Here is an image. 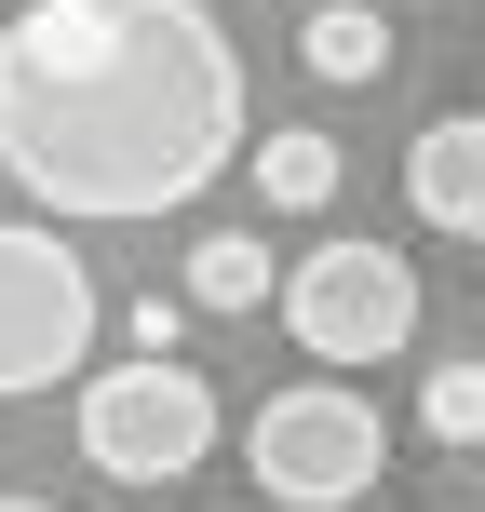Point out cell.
<instances>
[{
    "instance_id": "cell-1",
    "label": "cell",
    "mask_w": 485,
    "mask_h": 512,
    "mask_svg": "<svg viewBox=\"0 0 485 512\" xmlns=\"http://www.w3.org/2000/svg\"><path fill=\"white\" fill-rule=\"evenodd\" d=\"M243 162V41L203 0H14L0 176L41 230H135Z\"/></svg>"
},
{
    "instance_id": "cell-2",
    "label": "cell",
    "mask_w": 485,
    "mask_h": 512,
    "mask_svg": "<svg viewBox=\"0 0 485 512\" xmlns=\"http://www.w3.org/2000/svg\"><path fill=\"white\" fill-rule=\"evenodd\" d=\"M243 472L270 486V512H351L391 486V432L351 378H297L243 418Z\"/></svg>"
},
{
    "instance_id": "cell-3",
    "label": "cell",
    "mask_w": 485,
    "mask_h": 512,
    "mask_svg": "<svg viewBox=\"0 0 485 512\" xmlns=\"http://www.w3.org/2000/svg\"><path fill=\"white\" fill-rule=\"evenodd\" d=\"M230 445V405H216L203 364H108V378H81V459L108 472V486H189V472Z\"/></svg>"
},
{
    "instance_id": "cell-4",
    "label": "cell",
    "mask_w": 485,
    "mask_h": 512,
    "mask_svg": "<svg viewBox=\"0 0 485 512\" xmlns=\"http://www.w3.org/2000/svg\"><path fill=\"white\" fill-rule=\"evenodd\" d=\"M95 324H108V297L81 270V243L41 230V216H0V405L81 378L95 364Z\"/></svg>"
},
{
    "instance_id": "cell-5",
    "label": "cell",
    "mask_w": 485,
    "mask_h": 512,
    "mask_svg": "<svg viewBox=\"0 0 485 512\" xmlns=\"http://www.w3.org/2000/svg\"><path fill=\"white\" fill-rule=\"evenodd\" d=\"M270 297H283V337H297L310 364H391V351L418 337V270H405V243H364V230L310 243Z\"/></svg>"
},
{
    "instance_id": "cell-6",
    "label": "cell",
    "mask_w": 485,
    "mask_h": 512,
    "mask_svg": "<svg viewBox=\"0 0 485 512\" xmlns=\"http://www.w3.org/2000/svg\"><path fill=\"white\" fill-rule=\"evenodd\" d=\"M405 203L432 216V230L485 243V108H445V122H418V149H405Z\"/></svg>"
},
{
    "instance_id": "cell-7",
    "label": "cell",
    "mask_w": 485,
    "mask_h": 512,
    "mask_svg": "<svg viewBox=\"0 0 485 512\" xmlns=\"http://www.w3.org/2000/svg\"><path fill=\"white\" fill-rule=\"evenodd\" d=\"M243 176H256V203H270V216H324L337 176H351V149H337L324 122H270V149H243Z\"/></svg>"
},
{
    "instance_id": "cell-8",
    "label": "cell",
    "mask_w": 485,
    "mask_h": 512,
    "mask_svg": "<svg viewBox=\"0 0 485 512\" xmlns=\"http://www.w3.org/2000/svg\"><path fill=\"white\" fill-rule=\"evenodd\" d=\"M391 54H405V41H391V14H364V0H324V14L297 27V68H310V81H337V95L391 81Z\"/></svg>"
},
{
    "instance_id": "cell-9",
    "label": "cell",
    "mask_w": 485,
    "mask_h": 512,
    "mask_svg": "<svg viewBox=\"0 0 485 512\" xmlns=\"http://www.w3.org/2000/svg\"><path fill=\"white\" fill-rule=\"evenodd\" d=\"M270 243L256 230H203L189 243V283H176V310H216V324H243V310H270Z\"/></svg>"
},
{
    "instance_id": "cell-10",
    "label": "cell",
    "mask_w": 485,
    "mask_h": 512,
    "mask_svg": "<svg viewBox=\"0 0 485 512\" xmlns=\"http://www.w3.org/2000/svg\"><path fill=\"white\" fill-rule=\"evenodd\" d=\"M418 432H432V445H485V351L432 364V391H418Z\"/></svg>"
},
{
    "instance_id": "cell-11",
    "label": "cell",
    "mask_w": 485,
    "mask_h": 512,
    "mask_svg": "<svg viewBox=\"0 0 485 512\" xmlns=\"http://www.w3.org/2000/svg\"><path fill=\"white\" fill-rule=\"evenodd\" d=\"M0 512H54V499H14V486H0Z\"/></svg>"
},
{
    "instance_id": "cell-12",
    "label": "cell",
    "mask_w": 485,
    "mask_h": 512,
    "mask_svg": "<svg viewBox=\"0 0 485 512\" xmlns=\"http://www.w3.org/2000/svg\"><path fill=\"white\" fill-rule=\"evenodd\" d=\"M203 14H216V0H203Z\"/></svg>"
}]
</instances>
